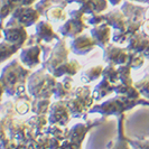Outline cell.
<instances>
[{
	"label": "cell",
	"mask_w": 149,
	"mask_h": 149,
	"mask_svg": "<svg viewBox=\"0 0 149 149\" xmlns=\"http://www.w3.org/2000/svg\"><path fill=\"white\" fill-rule=\"evenodd\" d=\"M29 75V68H25L22 62L11 61L2 68L0 74V82L5 88V93L9 97L24 95Z\"/></svg>",
	"instance_id": "cell-1"
},
{
	"label": "cell",
	"mask_w": 149,
	"mask_h": 149,
	"mask_svg": "<svg viewBox=\"0 0 149 149\" xmlns=\"http://www.w3.org/2000/svg\"><path fill=\"white\" fill-rule=\"evenodd\" d=\"M56 79L44 67L29 75L27 81V90L34 99L53 97V90L56 84Z\"/></svg>",
	"instance_id": "cell-2"
},
{
	"label": "cell",
	"mask_w": 149,
	"mask_h": 149,
	"mask_svg": "<svg viewBox=\"0 0 149 149\" xmlns=\"http://www.w3.org/2000/svg\"><path fill=\"white\" fill-rule=\"evenodd\" d=\"M64 100L66 102L72 118L84 117L86 113H89L94 102L91 89L88 85L79 86L75 90H72L71 94Z\"/></svg>",
	"instance_id": "cell-3"
},
{
	"label": "cell",
	"mask_w": 149,
	"mask_h": 149,
	"mask_svg": "<svg viewBox=\"0 0 149 149\" xmlns=\"http://www.w3.org/2000/svg\"><path fill=\"white\" fill-rule=\"evenodd\" d=\"M138 100L128 99L122 95H117L116 97L109 99L101 104L93 105L90 109L89 113H100L103 116H120L126 110L131 109L137 104Z\"/></svg>",
	"instance_id": "cell-4"
},
{
	"label": "cell",
	"mask_w": 149,
	"mask_h": 149,
	"mask_svg": "<svg viewBox=\"0 0 149 149\" xmlns=\"http://www.w3.org/2000/svg\"><path fill=\"white\" fill-rule=\"evenodd\" d=\"M84 13L79 8L76 10L70 11V19H66L64 24L58 28V31L62 36L64 37L74 38L79 35H81L83 30L89 27V24H85L83 20L84 18Z\"/></svg>",
	"instance_id": "cell-5"
},
{
	"label": "cell",
	"mask_w": 149,
	"mask_h": 149,
	"mask_svg": "<svg viewBox=\"0 0 149 149\" xmlns=\"http://www.w3.org/2000/svg\"><path fill=\"white\" fill-rule=\"evenodd\" d=\"M27 27L24 26L22 22H19L16 18L10 16L9 20L6 22L5 27L2 28V34L5 40L14 43L19 46H24V44L28 39V33H27Z\"/></svg>",
	"instance_id": "cell-6"
},
{
	"label": "cell",
	"mask_w": 149,
	"mask_h": 149,
	"mask_svg": "<svg viewBox=\"0 0 149 149\" xmlns=\"http://www.w3.org/2000/svg\"><path fill=\"white\" fill-rule=\"evenodd\" d=\"M71 52V49H68L66 47V42L64 38L58 39V42L56 45L53 47L51 55L48 56V58L43 62V67L45 70H47L49 73H53L57 67L62 65L63 63H65L68 61V54Z\"/></svg>",
	"instance_id": "cell-7"
},
{
	"label": "cell",
	"mask_w": 149,
	"mask_h": 149,
	"mask_svg": "<svg viewBox=\"0 0 149 149\" xmlns=\"http://www.w3.org/2000/svg\"><path fill=\"white\" fill-rule=\"evenodd\" d=\"M71 113L67 108L65 100H57L51 103L48 110V123L49 125H58V126H67L71 120Z\"/></svg>",
	"instance_id": "cell-8"
},
{
	"label": "cell",
	"mask_w": 149,
	"mask_h": 149,
	"mask_svg": "<svg viewBox=\"0 0 149 149\" xmlns=\"http://www.w3.org/2000/svg\"><path fill=\"white\" fill-rule=\"evenodd\" d=\"M9 137L13 140H19V141H34L36 138V132L34 128H31L26 122L22 121H13L9 127Z\"/></svg>",
	"instance_id": "cell-9"
},
{
	"label": "cell",
	"mask_w": 149,
	"mask_h": 149,
	"mask_svg": "<svg viewBox=\"0 0 149 149\" xmlns=\"http://www.w3.org/2000/svg\"><path fill=\"white\" fill-rule=\"evenodd\" d=\"M104 53H103V60L107 64H113V65H122L126 64L129 56V49L127 47H120L117 45L109 44L105 46Z\"/></svg>",
	"instance_id": "cell-10"
},
{
	"label": "cell",
	"mask_w": 149,
	"mask_h": 149,
	"mask_svg": "<svg viewBox=\"0 0 149 149\" xmlns=\"http://www.w3.org/2000/svg\"><path fill=\"white\" fill-rule=\"evenodd\" d=\"M11 16L16 18L19 22H22L24 26L30 27L39 22L40 13L35 7L31 6H19L14 10Z\"/></svg>",
	"instance_id": "cell-11"
},
{
	"label": "cell",
	"mask_w": 149,
	"mask_h": 149,
	"mask_svg": "<svg viewBox=\"0 0 149 149\" xmlns=\"http://www.w3.org/2000/svg\"><path fill=\"white\" fill-rule=\"evenodd\" d=\"M97 43L94 38L91 36V34H81L76 37L72 38V42L70 44L71 52L76 55H86L94 49Z\"/></svg>",
	"instance_id": "cell-12"
},
{
	"label": "cell",
	"mask_w": 149,
	"mask_h": 149,
	"mask_svg": "<svg viewBox=\"0 0 149 149\" xmlns=\"http://www.w3.org/2000/svg\"><path fill=\"white\" fill-rule=\"evenodd\" d=\"M127 48L129 51L141 53L145 57H149V34L138 30L128 39Z\"/></svg>",
	"instance_id": "cell-13"
},
{
	"label": "cell",
	"mask_w": 149,
	"mask_h": 149,
	"mask_svg": "<svg viewBox=\"0 0 149 149\" xmlns=\"http://www.w3.org/2000/svg\"><path fill=\"white\" fill-rule=\"evenodd\" d=\"M40 54H42V48L39 45H29L25 48H22L19 58H20V62L24 64V66L28 67V68H35L42 63Z\"/></svg>",
	"instance_id": "cell-14"
},
{
	"label": "cell",
	"mask_w": 149,
	"mask_h": 149,
	"mask_svg": "<svg viewBox=\"0 0 149 149\" xmlns=\"http://www.w3.org/2000/svg\"><path fill=\"white\" fill-rule=\"evenodd\" d=\"M90 34L94 38L97 46L101 47V48H104L105 46L110 43L112 35V27L104 22L102 24H99L97 26H93L90 30Z\"/></svg>",
	"instance_id": "cell-15"
},
{
	"label": "cell",
	"mask_w": 149,
	"mask_h": 149,
	"mask_svg": "<svg viewBox=\"0 0 149 149\" xmlns=\"http://www.w3.org/2000/svg\"><path fill=\"white\" fill-rule=\"evenodd\" d=\"M35 35L36 37L44 42V43H51L55 39H60L58 35L55 33V30L53 28V26L49 24V22L47 20H40L36 24V27H35Z\"/></svg>",
	"instance_id": "cell-16"
},
{
	"label": "cell",
	"mask_w": 149,
	"mask_h": 149,
	"mask_svg": "<svg viewBox=\"0 0 149 149\" xmlns=\"http://www.w3.org/2000/svg\"><path fill=\"white\" fill-rule=\"evenodd\" d=\"M95 125H85V123H77L68 130V136L67 139L70 141H72L77 146V148L82 147V142L85 138L86 134L90 131L91 128H93Z\"/></svg>",
	"instance_id": "cell-17"
},
{
	"label": "cell",
	"mask_w": 149,
	"mask_h": 149,
	"mask_svg": "<svg viewBox=\"0 0 149 149\" xmlns=\"http://www.w3.org/2000/svg\"><path fill=\"white\" fill-rule=\"evenodd\" d=\"M104 20L116 30H123L128 25L127 16L120 9H114L108 14H104Z\"/></svg>",
	"instance_id": "cell-18"
},
{
	"label": "cell",
	"mask_w": 149,
	"mask_h": 149,
	"mask_svg": "<svg viewBox=\"0 0 149 149\" xmlns=\"http://www.w3.org/2000/svg\"><path fill=\"white\" fill-rule=\"evenodd\" d=\"M73 86V79L71 75H65L62 82H56L54 90H53V97L56 100H63L66 99L71 92Z\"/></svg>",
	"instance_id": "cell-19"
},
{
	"label": "cell",
	"mask_w": 149,
	"mask_h": 149,
	"mask_svg": "<svg viewBox=\"0 0 149 149\" xmlns=\"http://www.w3.org/2000/svg\"><path fill=\"white\" fill-rule=\"evenodd\" d=\"M108 8V0H85L81 3L80 9L85 15L102 14Z\"/></svg>",
	"instance_id": "cell-20"
},
{
	"label": "cell",
	"mask_w": 149,
	"mask_h": 149,
	"mask_svg": "<svg viewBox=\"0 0 149 149\" xmlns=\"http://www.w3.org/2000/svg\"><path fill=\"white\" fill-rule=\"evenodd\" d=\"M114 86H116V84H113L110 81H108L107 79L102 77V80L100 81L97 85H95V88L92 92L94 101H101L105 97L110 95L111 93H114Z\"/></svg>",
	"instance_id": "cell-21"
},
{
	"label": "cell",
	"mask_w": 149,
	"mask_h": 149,
	"mask_svg": "<svg viewBox=\"0 0 149 149\" xmlns=\"http://www.w3.org/2000/svg\"><path fill=\"white\" fill-rule=\"evenodd\" d=\"M81 68V65L77 61L72 60V61H66L65 63H63L62 65L57 67L52 74L55 77H62V76H65V75H71V76H74Z\"/></svg>",
	"instance_id": "cell-22"
},
{
	"label": "cell",
	"mask_w": 149,
	"mask_h": 149,
	"mask_svg": "<svg viewBox=\"0 0 149 149\" xmlns=\"http://www.w3.org/2000/svg\"><path fill=\"white\" fill-rule=\"evenodd\" d=\"M114 93L117 95H122L128 99L138 100L140 97L139 90L134 86V84H125V83L118 82L114 86Z\"/></svg>",
	"instance_id": "cell-23"
},
{
	"label": "cell",
	"mask_w": 149,
	"mask_h": 149,
	"mask_svg": "<svg viewBox=\"0 0 149 149\" xmlns=\"http://www.w3.org/2000/svg\"><path fill=\"white\" fill-rule=\"evenodd\" d=\"M27 123L31 128H34L36 136L44 134L46 128H47L46 126L48 123V117H46V114H35L34 117L27 120Z\"/></svg>",
	"instance_id": "cell-24"
},
{
	"label": "cell",
	"mask_w": 149,
	"mask_h": 149,
	"mask_svg": "<svg viewBox=\"0 0 149 149\" xmlns=\"http://www.w3.org/2000/svg\"><path fill=\"white\" fill-rule=\"evenodd\" d=\"M22 47L14 43H10L7 40L0 42V64L5 61H7L8 58H10L14 54L17 53V51L22 49Z\"/></svg>",
	"instance_id": "cell-25"
},
{
	"label": "cell",
	"mask_w": 149,
	"mask_h": 149,
	"mask_svg": "<svg viewBox=\"0 0 149 149\" xmlns=\"http://www.w3.org/2000/svg\"><path fill=\"white\" fill-rule=\"evenodd\" d=\"M22 6V0H0V22L11 16L17 7Z\"/></svg>",
	"instance_id": "cell-26"
},
{
	"label": "cell",
	"mask_w": 149,
	"mask_h": 149,
	"mask_svg": "<svg viewBox=\"0 0 149 149\" xmlns=\"http://www.w3.org/2000/svg\"><path fill=\"white\" fill-rule=\"evenodd\" d=\"M102 72H103V66L102 65H95L91 66L88 70H85L81 74V80L82 82L89 84L91 82L97 81V79L102 77Z\"/></svg>",
	"instance_id": "cell-27"
},
{
	"label": "cell",
	"mask_w": 149,
	"mask_h": 149,
	"mask_svg": "<svg viewBox=\"0 0 149 149\" xmlns=\"http://www.w3.org/2000/svg\"><path fill=\"white\" fill-rule=\"evenodd\" d=\"M51 99L49 97H39L34 99L31 102V111L35 114H46L48 113L49 107H51Z\"/></svg>",
	"instance_id": "cell-28"
},
{
	"label": "cell",
	"mask_w": 149,
	"mask_h": 149,
	"mask_svg": "<svg viewBox=\"0 0 149 149\" xmlns=\"http://www.w3.org/2000/svg\"><path fill=\"white\" fill-rule=\"evenodd\" d=\"M45 17L47 18V20L54 22H65L67 18L66 13L64 11V8L60 7V6H55V7L49 8V9L46 11Z\"/></svg>",
	"instance_id": "cell-29"
},
{
	"label": "cell",
	"mask_w": 149,
	"mask_h": 149,
	"mask_svg": "<svg viewBox=\"0 0 149 149\" xmlns=\"http://www.w3.org/2000/svg\"><path fill=\"white\" fill-rule=\"evenodd\" d=\"M68 130L66 126H58V125H51L49 127L46 128L45 132L52 137H55L56 139H58L60 141H63L67 139L68 136Z\"/></svg>",
	"instance_id": "cell-30"
},
{
	"label": "cell",
	"mask_w": 149,
	"mask_h": 149,
	"mask_svg": "<svg viewBox=\"0 0 149 149\" xmlns=\"http://www.w3.org/2000/svg\"><path fill=\"white\" fill-rule=\"evenodd\" d=\"M67 2L65 0H42L40 2H38L35 5V8L40 13V15H45L46 11L52 7L55 6H60V7L65 8Z\"/></svg>",
	"instance_id": "cell-31"
},
{
	"label": "cell",
	"mask_w": 149,
	"mask_h": 149,
	"mask_svg": "<svg viewBox=\"0 0 149 149\" xmlns=\"http://www.w3.org/2000/svg\"><path fill=\"white\" fill-rule=\"evenodd\" d=\"M102 77L107 79L113 84H117L119 82V73H118V67L113 64H107V66L103 67Z\"/></svg>",
	"instance_id": "cell-32"
},
{
	"label": "cell",
	"mask_w": 149,
	"mask_h": 149,
	"mask_svg": "<svg viewBox=\"0 0 149 149\" xmlns=\"http://www.w3.org/2000/svg\"><path fill=\"white\" fill-rule=\"evenodd\" d=\"M145 63V56L141 53L134 52V51H129V56H128L127 64L131 68L138 70Z\"/></svg>",
	"instance_id": "cell-33"
},
{
	"label": "cell",
	"mask_w": 149,
	"mask_h": 149,
	"mask_svg": "<svg viewBox=\"0 0 149 149\" xmlns=\"http://www.w3.org/2000/svg\"><path fill=\"white\" fill-rule=\"evenodd\" d=\"M131 67L126 64L118 65V73H119V82L125 84H134L132 77H131Z\"/></svg>",
	"instance_id": "cell-34"
},
{
	"label": "cell",
	"mask_w": 149,
	"mask_h": 149,
	"mask_svg": "<svg viewBox=\"0 0 149 149\" xmlns=\"http://www.w3.org/2000/svg\"><path fill=\"white\" fill-rule=\"evenodd\" d=\"M123 119H125V114H120L118 116V142L114 143L112 147L118 148V147H129L128 140L126 139L125 134H123Z\"/></svg>",
	"instance_id": "cell-35"
},
{
	"label": "cell",
	"mask_w": 149,
	"mask_h": 149,
	"mask_svg": "<svg viewBox=\"0 0 149 149\" xmlns=\"http://www.w3.org/2000/svg\"><path fill=\"white\" fill-rule=\"evenodd\" d=\"M134 86L139 90L140 94L142 97L149 99V80L148 79H143V80H140L138 82L134 83Z\"/></svg>",
	"instance_id": "cell-36"
},
{
	"label": "cell",
	"mask_w": 149,
	"mask_h": 149,
	"mask_svg": "<svg viewBox=\"0 0 149 149\" xmlns=\"http://www.w3.org/2000/svg\"><path fill=\"white\" fill-rule=\"evenodd\" d=\"M104 14H97V15H90L88 18V24L91 26H97L99 24L104 22Z\"/></svg>",
	"instance_id": "cell-37"
},
{
	"label": "cell",
	"mask_w": 149,
	"mask_h": 149,
	"mask_svg": "<svg viewBox=\"0 0 149 149\" xmlns=\"http://www.w3.org/2000/svg\"><path fill=\"white\" fill-rule=\"evenodd\" d=\"M37 0H22V6H33Z\"/></svg>",
	"instance_id": "cell-38"
},
{
	"label": "cell",
	"mask_w": 149,
	"mask_h": 149,
	"mask_svg": "<svg viewBox=\"0 0 149 149\" xmlns=\"http://www.w3.org/2000/svg\"><path fill=\"white\" fill-rule=\"evenodd\" d=\"M121 1L122 0H108V2H110L112 6H118V5L121 3Z\"/></svg>",
	"instance_id": "cell-39"
},
{
	"label": "cell",
	"mask_w": 149,
	"mask_h": 149,
	"mask_svg": "<svg viewBox=\"0 0 149 149\" xmlns=\"http://www.w3.org/2000/svg\"><path fill=\"white\" fill-rule=\"evenodd\" d=\"M3 93H5V88H3L2 83L0 82V102H1V99H2V95H3Z\"/></svg>",
	"instance_id": "cell-40"
},
{
	"label": "cell",
	"mask_w": 149,
	"mask_h": 149,
	"mask_svg": "<svg viewBox=\"0 0 149 149\" xmlns=\"http://www.w3.org/2000/svg\"><path fill=\"white\" fill-rule=\"evenodd\" d=\"M65 1H66L67 3H73V2H77V3H80V5H81V3H83L85 0H65Z\"/></svg>",
	"instance_id": "cell-41"
},
{
	"label": "cell",
	"mask_w": 149,
	"mask_h": 149,
	"mask_svg": "<svg viewBox=\"0 0 149 149\" xmlns=\"http://www.w3.org/2000/svg\"><path fill=\"white\" fill-rule=\"evenodd\" d=\"M139 147H147V148H149V140H146L145 142H142L141 145H139Z\"/></svg>",
	"instance_id": "cell-42"
},
{
	"label": "cell",
	"mask_w": 149,
	"mask_h": 149,
	"mask_svg": "<svg viewBox=\"0 0 149 149\" xmlns=\"http://www.w3.org/2000/svg\"><path fill=\"white\" fill-rule=\"evenodd\" d=\"M132 1H137V2H142V3H149V0H132Z\"/></svg>",
	"instance_id": "cell-43"
},
{
	"label": "cell",
	"mask_w": 149,
	"mask_h": 149,
	"mask_svg": "<svg viewBox=\"0 0 149 149\" xmlns=\"http://www.w3.org/2000/svg\"><path fill=\"white\" fill-rule=\"evenodd\" d=\"M1 36H2V29L0 28V38H1Z\"/></svg>",
	"instance_id": "cell-44"
}]
</instances>
